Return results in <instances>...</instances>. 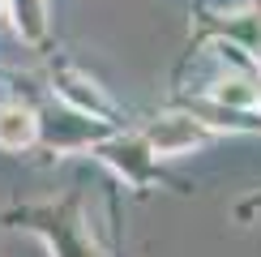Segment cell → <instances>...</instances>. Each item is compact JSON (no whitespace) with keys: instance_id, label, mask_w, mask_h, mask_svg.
I'll list each match as a JSON object with an SVG mask.
<instances>
[{"instance_id":"6da1fadb","label":"cell","mask_w":261,"mask_h":257,"mask_svg":"<svg viewBox=\"0 0 261 257\" xmlns=\"http://www.w3.org/2000/svg\"><path fill=\"white\" fill-rule=\"evenodd\" d=\"M205 137H210V128H205L197 116H159L154 124L146 128V150L150 155H163V159H176V155H189V150H197Z\"/></svg>"},{"instance_id":"7a4b0ae2","label":"cell","mask_w":261,"mask_h":257,"mask_svg":"<svg viewBox=\"0 0 261 257\" xmlns=\"http://www.w3.org/2000/svg\"><path fill=\"white\" fill-rule=\"evenodd\" d=\"M39 137V116L21 103H5L0 107V146L5 150H26Z\"/></svg>"},{"instance_id":"3957f363","label":"cell","mask_w":261,"mask_h":257,"mask_svg":"<svg viewBox=\"0 0 261 257\" xmlns=\"http://www.w3.org/2000/svg\"><path fill=\"white\" fill-rule=\"evenodd\" d=\"M13 26L26 43H39L47 35V5L43 0H13Z\"/></svg>"},{"instance_id":"277c9868","label":"cell","mask_w":261,"mask_h":257,"mask_svg":"<svg viewBox=\"0 0 261 257\" xmlns=\"http://www.w3.org/2000/svg\"><path fill=\"white\" fill-rule=\"evenodd\" d=\"M219 107H240V112H253V107L261 103V90L253 82H244V78H231V82H219L214 86V94H210Z\"/></svg>"},{"instance_id":"5b68a950","label":"cell","mask_w":261,"mask_h":257,"mask_svg":"<svg viewBox=\"0 0 261 257\" xmlns=\"http://www.w3.org/2000/svg\"><path fill=\"white\" fill-rule=\"evenodd\" d=\"M5 13H9V0H0V17H5Z\"/></svg>"}]
</instances>
